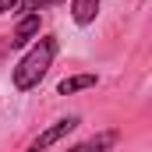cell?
<instances>
[{"label": "cell", "instance_id": "6da1fadb", "mask_svg": "<svg viewBox=\"0 0 152 152\" xmlns=\"http://www.w3.org/2000/svg\"><path fill=\"white\" fill-rule=\"evenodd\" d=\"M57 50H60L57 36H39L36 42L28 46V53H25V57L14 64V71H11L14 88H18V92H32V88H39V81L50 75V67H53Z\"/></svg>", "mask_w": 152, "mask_h": 152}, {"label": "cell", "instance_id": "7a4b0ae2", "mask_svg": "<svg viewBox=\"0 0 152 152\" xmlns=\"http://www.w3.org/2000/svg\"><path fill=\"white\" fill-rule=\"evenodd\" d=\"M78 124H81V117H75V113H71V117H60V120H53V124H50L46 131H39L36 138L28 142V149H25V152H46L50 145L64 142V138H67V134L75 131Z\"/></svg>", "mask_w": 152, "mask_h": 152}, {"label": "cell", "instance_id": "3957f363", "mask_svg": "<svg viewBox=\"0 0 152 152\" xmlns=\"http://www.w3.org/2000/svg\"><path fill=\"white\" fill-rule=\"evenodd\" d=\"M39 28H42V18H39V14H21L7 42H11L14 50H21V46H28L32 39H39Z\"/></svg>", "mask_w": 152, "mask_h": 152}, {"label": "cell", "instance_id": "277c9868", "mask_svg": "<svg viewBox=\"0 0 152 152\" xmlns=\"http://www.w3.org/2000/svg\"><path fill=\"white\" fill-rule=\"evenodd\" d=\"M120 142V131H99V134H92V138H85V142H78V145H71V149H64V152H110Z\"/></svg>", "mask_w": 152, "mask_h": 152}, {"label": "cell", "instance_id": "5b68a950", "mask_svg": "<svg viewBox=\"0 0 152 152\" xmlns=\"http://www.w3.org/2000/svg\"><path fill=\"white\" fill-rule=\"evenodd\" d=\"M99 85V75L85 71V75H71L57 85V96H75V92H85V88H96Z\"/></svg>", "mask_w": 152, "mask_h": 152}, {"label": "cell", "instance_id": "8992f818", "mask_svg": "<svg viewBox=\"0 0 152 152\" xmlns=\"http://www.w3.org/2000/svg\"><path fill=\"white\" fill-rule=\"evenodd\" d=\"M99 0H71V18H75V25H92L96 18H99Z\"/></svg>", "mask_w": 152, "mask_h": 152}, {"label": "cell", "instance_id": "52a82bcc", "mask_svg": "<svg viewBox=\"0 0 152 152\" xmlns=\"http://www.w3.org/2000/svg\"><path fill=\"white\" fill-rule=\"evenodd\" d=\"M46 4H50V0H21V7H18V11H21V14H39Z\"/></svg>", "mask_w": 152, "mask_h": 152}, {"label": "cell", "instance_id": "ba28073f", "mask_svg": "<svg viewBox=\"0 0 152 152\" xmlns=\"http://www.w3.org/2000/svg\"><path fill=\"white\" fill-rule=\"evenodd\" d=\"M18 7H21V0H0V18L11 14V11H18Z\"/></svg>", "mask_w": 152, "mask_h": 152}, {"label": "cell", "instance_id": "9c48e42d", "mask_svg": "<svg viewBox=\"0 0 152 152\" xmlns=\"http://www.w3.org/2000/svg\"><path fill=\"white\" fill-rule=\"evenodd\" d=\"M50 4H64V0H50Z\"/></svg>", "mask_w": 152, "mask_h": 152}]
</instances>
